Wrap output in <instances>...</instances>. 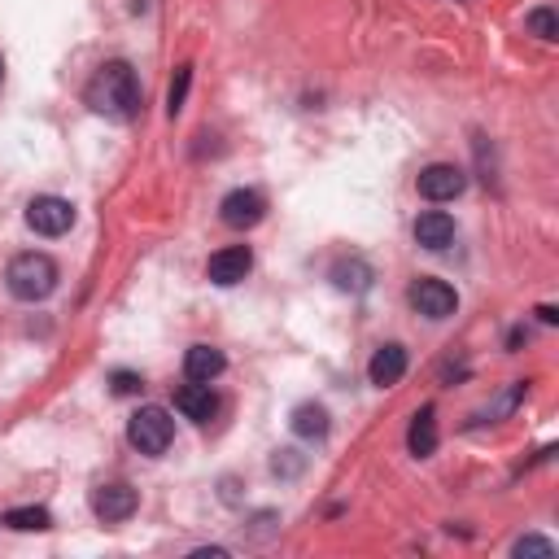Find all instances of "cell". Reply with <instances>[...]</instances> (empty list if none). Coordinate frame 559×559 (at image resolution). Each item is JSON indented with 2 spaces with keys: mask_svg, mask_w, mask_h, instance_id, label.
<instances>
[{
  "mask_svg": "<svg viewBox=\"0 0 559 559\" xmlns=\"http://www.w3.org/2000/svg\"><path fill=\"white\" fill-rule=\"evenodd\" d=\"M83 101L92 105V114L114 118V123H132V118L140 114V79H136V70L127 62H105L97 75H92Z\"/></svg>",
  "mask_w": 559,
  "mask_h": 559,
  "instance_id": "obj_1",
  "label": "cell"
},
{
  "mask_svg": "<svg viewBox=\"0 0 559 559\" xmlns=\"http://www.w3.org/2000/svg\"><path fill=\"white\" fill-rule=\"evenodd\" d=\"M5 284L18 302H44L53 289H57V263L49 254H18L5 271Z\"/></svg>",
  "mask_w": 559,
  "mask_h": 559,
  "instance_id": "obj_2",
  "label": "cell"
},
{
  "mask_svg": "<svg viewBox=\"0 0 559 559\" xmlns=\"http://www.w3.org/2000/svg\"><path fill=\"white\" fill-rule=\"evenodd\" d=\"M175 437V420L162 407H140L132 420H127V442H132L140 455H166Z\"/></svg>",
  "mask_w": 559,
  "mask_h": 559,
  "instance_id": "obj_3",
  "label": "cell"
},
{
  "mask_svg": "<svg viewBox=\"0 0 559 559\" xmlns=\"http://www.w3.org/2000/svg\"><path fill=\"white\" fill-rule=\"evenodd\" d=\"M27 228L40 236H66L75 228V206L66 197H35L27 206Z\"/></svg>",
  "mask_w": 559,
  "mask_h": 559,
  "instance_id": "obj_4",
  "label": "cell"
},
{
  "mask_svg": "<svg viewBox=\"0 0 559 559\" xmlns=\"http://www.w3.org/2000/svg\"><path fill=\"white\" fill-rule=\"evenodd\" d=\"M411 306L420 311L424 319H450L459 311V293L450 289L446 280H433V276H424V280H415L411 284Z\"/></svg>",
  "mask_w": 559,
  "mask_h": 559,
  "instance_id": "obj_5",
  "label": "cell"
},
{
  "mask_svg": "<svg viewBox=\"0 0 559 559\" xmlns=\"http://www.w3.org/2000/svg\"><path fill=\"white\" fill-rule=\"evenodd\" d=\"M219 214H223V223H228V228L245 232V228H258V223H263L267 201H263V193H254V188H232V193L223 197Z\"/></svg>",
  "mask_w": 559,
  "mask_h": 559,
  "instance_id": "obj_6",
  "label": "cell"
},
{
  "mask_svg": "<svg viewBox=\"0 0 559 559\" xmlns=\"http://www.w3.org/2000/svg\"><path fill=\"white\" fill-rule=\"evenodd\" d=\"M140 507V498L132 485L114 481V485H101L97 494H92V511H97V520H105V525H123V520H132Z\"/></svg>",
  "mask_w": 559,
  "mask_h": 559,
  "instance_id": "obj_7",
  "label": "cell"
},
{
  "mask_svg": "<svg viewBox=\"0 0 559 559\" xmlns=\"http://www.w3.org/2000/svg\"><path fill=\"white\" fill-rule=\"evenodd\" d=\"M463 188H468V175L450 162H433L420 171V197H428V201H455Z\"/></svg>",
  "mask_w": 559,
  "mask_h": 559,
  "instance_id": "obj_8",
  "label": "cell"
},
{
  "mask_svg": "<svg viewBox=\"0 0 559 559\" xmlns=\"http://www.w3.org/2000/svg\"><path fill=\"white\" fill-rule=\"evenodd\" d=\"M249 267H254L249 245H228V249H219V254L210 258L206 276H210V284H219V289H232V284H241L249 276Z\"/></svg>",
  "mask_w": 559,
  "mask_h": 559,
  "instance_id": "obj_9",
  "label": "cell"
},
{
  "mask_svg": "<svg viewBox=\"0 0 559 559\" xmlns=\"http://www.w3.org/2000/svg\"><path fill=\"white\" fill-rule=\"evenodd\" d=\"M367 376H372L376 389H394L402 376H407V350L398 346V341H389V346H380L372 354V363H367Z\"/></svg>",
  "mask_w": 559,
  "mask_h": 559,
  "instance_id": "obj_10",
  "label": "cell"
},
{
  "mask_svg": "<svg viewBox=\"0 0 559 559\" xmlns=\"http://www.w3.org/2000/svg\"><path fill=\"white\" fill-rule=\"evenodd\" d=\"M415 241L424 249H433V254H442L446 245H455V219H450L446 210H428L415 219Z\"/></svg>",
  "mask_w": 559,
  "mask_h": 559,
  "instance_id": "obj_11",
  "label": "cell"
},
{
  "mask_svg": "<svg viewBox=\"0 0 559 559\" xmlns=\"http://www.w3.org/2000/svg\"><path fill=\"white\" fill-rule=\"evenodd\" d=\"M175 407H180L184 420H193V424H210L214 420V411H219V398H214V389L210 385H184L180 394H175Z\"/></svg>",
  "mask_w": 559,
  "mask_h": 559,
  "instance_id": "obj_12",
  "label": "cell"
},
{
  "mask_svg": "<svg viewBox=\"0 0 559 559\" xmlns=\"http://www.w3.org/2000/svg\"><path fill=\"white\" fill-rule=\"evenodd\" d=\"M223 367H228V359L214 346H188V354H184V376L197 380V385H210L214 376H223Z\"/></svg>",
  "mask_w": 559,
  "mask_h": 559,
  "instance_id": "obj_13",
  "label": "cell"
},
{
  "mask_svg": "<svg viewBox=\"0 0 559 559\" xmlns=\"http://www.w3.org/2000/svg\"><path fill=\"white\" fill-rule=\"evenodd\" d=\"M328 280L337 284L341 293H367L372 289V267L363 263V258H341V263H332V271H328Z\"/></svg>",
  "mask_w": 559,
  "mask_h": 559,
  "instance_id": "obj_14",
  "label": "cell"
},
{
  "mask_svg": "<svg viewBox=\"0 0 559 559\" xmlns=\"http://www.w3.org/2000/svg\"><path fill=\"white\" fill-rule=\"evenodd\" d=\"M407 446H411V455H415V459H428V455L437 450V411H433V407L415 411L411 433H407Z\"/></svg>",
  "mask_w": 559,
  "mask_h": 559,
  "instance_id": "obj_15",
  "label": "cell"
},
{
  "mask_svg": "<svg viewBox=\"0 0 559 559\" xmlns=\"http://www.w3.org/2000/svg\"><path fill=\"white\" fill-rule=\"evenodd\" d=\"M293 433L302 437V442H319V437H328V411L319 407V402H302V407L293 411Z\"/></svg>",
  "mask_w": 559,
  "mask_h": 559,
  "instance_id": "obj_16",
  "label": "cell"
},
{
  "mask_svg": "<svg viewBox=\"0 0 559 559\" xmlns=\"http://www.w3.org/2000/svg\"><path fill=\"white\" fill-rule=\"evenodd\" d=\"M5 525L9 529H18V533H40V529H49L53 525V516L44 507H14V511H5Z\"/></svg>",
  "mask_w": 559,
  "mask_h": 559,
  "instance_id": "obj_17",
  "label": "cell"
},
{
  "mask_svg": "<svg viewBox=\"0 0 559 559\" xmlns=\"http://www.w3.org/2000/svg\"><path fill=\"white\" fill-rule=\"evenodd\" d=\"M525 27L538 35V40H559V18H555V9L551 5H538V9H529V18H525Z\"/></svg>",
  "mask_w": 559,
  "mask_h": 559,
  "instance_id": "obj_18",
  "label": "cell"
},
{
  "mask_svg": "<svg viewBox=\"0 0 559 559\" xmlns=\"http://www.w3.org/2000/svg\"><path fill=\"white\" fill-rule=\"evenodd\" d=\"M188 83H193V66H180V70H175V79H171V92H166V110H171V118L184 110Z\"/></svg>",
  "mask_w": 559,
  "mask_h": 559,
  "instance_id": "obj_19",
  "label": "cell"
},
{
  "mask_svg": "<svg viewBox=\"0 0 559 559\" xmlns=\"http://www.w3.org/2000/svg\"><path fill=\"white\" fill-rule=\"evenodd\" d=\"M110 389L118 398H132V394H140L145 389V380H140L136 372H127V367H118V372H110Z\"/></svg>",
  "mask_w": 559,
  "mask_h": 559,
  "instance_id": "obj_20",
  "label": "cell"
},
{
  "mask_svg": "<svg viewBox=\"0 0 559 559\" xmlns=\"http://www.w3.org/2000/svg\"><path fill=\"white\" fill-rule=\"evenodd\" d=\"M511 555H520V559H525V555H546V559H551L555 555V542H546V538H538V533H529V538H520L516 546H511Z\"/></svg>",
  "mask_w": 559,
  "mask_h": 559,
  "instance_id": "obj_21",
  "label": "cell"
},
{
  "mask_svg": "<svg viewBox=\"0 0 559 559\" xmlns=\"http://www.w3.org/2000/svg\"><path fill=\"white\" fill-rule=\"evenodd\" d=\"M271 468H276V477H297V472H302V455H297V450H280V455L271 459Z\"/></svg>",
  "mask_w": 559,
  "mask_h": 559,
  "instance_id": "obj_22",
  "label": "cell"
},
{
  "mask_svg": "<svg viewBox=\"0 0 559 559\" xmlns=\"http://www.w3.org/2000/svg\"><path fill=\"white\" fill-rule=\"evenodd\" d=\"M538 319H542V324H555V319H559L555 306H538Z\"/></svg>",
  "mask_w": 559,
  "mask_h": 559,
  "instance_id": "obj_23",
  "label": "cell"
},
{
  "mask_svg": "<svg viewBox=\"0 0 559 559\" xmlns=\"http://www.w3.org/2000/svg\"><path fill=\"white\" fill-rule=\"evenodd\" d=\"M0 83H5V62H0Z\"/></svg>",
  "mask_w": 559,
  "mask_h": 559,
  "instance_id": "obj_24",
  "label": "cell"
}]
</instances>
